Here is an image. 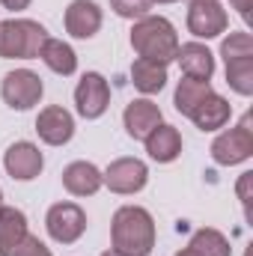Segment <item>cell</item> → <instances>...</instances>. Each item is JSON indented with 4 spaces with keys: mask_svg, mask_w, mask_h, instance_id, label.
Returning <instances> with one entry per match:
<instances>
[{
    "mask_svg": "<svg viewBox=\"0 0 253 256\" xmlns=\"http://www.w3.org/2000/svg\"><path fill=\"white\" fill-rule=\"evenodd\" d=\"M110 244L122 256H149L155 248V220L140 206L116 208L110 220Z\"/></svg>",
    "mask_w": 253,
    "mask_h": 256,
    "instance_id": "6da1fadb",
    "label": "cell"
},
{
    "mask_svg": "<svg viewBox=\"0 0 253 256\" xmlns=\"http://www.w3.org/2000/svg\"><path fill=\"white\" fill-rule=\"evenodd\" d=\"M102 179L114 194H137L149 182V167L140 158H116L102 173Z\"/></svg>",
    "mask_w": 253,
    "mask_h": 256,
    "instance_id": "ba28073f",
    "label": "cell"
},
{
    "mask_svg": "<svg viewBox=\"0 0 253 256\" xmlns=\"http://www.w3.org/2000/svg\"><path fill=\"white\" fill-rule=\"evenodd\" d=\"M226 84H230L238 96H250L253 92V57L230 60V63H226Z\"/></svg>",
    "mask_w": 253,
    "mask_h": 256,
    "instance_id": "603a6c76",
    "label": "cell"
},
{
    "mask_svg": "<svg viewBox=\"0 0 253 256\" xmlns=\"http://www.w3.org/2000/svg\"><path fill=\"white\" fill-rule=\"evenodd\" d=\"M48 30L30 18H9L0 21V57L3 60H36Z\"/></svg>",
    "mask_w": 253,
    "mask_h": 256,
    "instance_id": "3957f363",
    "label": "cell"
},
{
    "mask_svg": "<svg viewBox=\"0 0 253 256\" xmlns=\"http://www.w3.org/2000/svg\"><path fill=\"white\" fill-rule=\"evenodd\" d=\"M220 57L230 60H242V57H253V39L250 33H230L220 45Z\"/></svg>",
    "mask_w": 253,
    "mask_h": 256,
    "instance_id": "cb8c5ba5",
    "label": "cell"
},
{
    "mask_svg": "<svg viewBox=\"0 0 253 256\" xmlns=\"http://www.w3.org/2000/svg\"><path fill=\"white\" fill-rule=\"evenodd\" d=\"M250 126H253V116L244 114L242 122L236 128H230V131H224V134L214 137V143H212V158H214V164L232 167V164H242V161L250 158L253 155V128Z\"/></svg>",
    "mask_w": 253,
    "mask_h": 256,
    "instance_id": "277c9868",
    "label": "cell"
},
{
    "mask_svg": "<svg viewBox=\"0 0 253 256\" xmlns=\"http://www.w3.org/2000/svg\"><path fill=\"white\" fill-rule=\"evenodd\" d=\"M131 84L134 90H140L143 96H155L167 86V66L152 63V60H134L131 66Z\"/></svg>",
    "mask_w": 253,
    "mask_h": 256,
    "instance_id": "d6986e66",
    "label": "cell"
},
{
    "mask_svg": "<svg viewBox=\"0 0 253 256\" xmlns=\"http://www.w3.org/2000/svg\"><path fill=\"white\" fill-rule=\"evenodd\" d=\"M102 185H104L102 170L90 161H72L63 170V188L72 196H92Z\"/></svg>",
    "mask_w": 253,
    "mask_h": 256,
    "instance_id": "9a60e30c",
    "label": "cell"
},
{
    "mask_svg": "<svg viewBox=\"0 0 253 256\" xmlns=\"http://www.w3.org/2000/svg\"><path fill=\"white\" fill-rule=\"evenodd\" d=\"M102 30V9L92 0H72L66 9V33L74 39H92Z\"/></svg>",
    "mask_w": 253,
    "mask_h": 256,
    "instance_id": "7c38bea8",
    "label": "cell"
},
{
    "mask_svg": "<svg viewBox=\"0 0 253 256\" xmlns=\"http://www.w3.org/2000/svg\"><path fill=\"white\" fill-rule=\"evenodd\" d=\"M3 167H6V173H9L12 179H18V182H30V179H36V176L42 173L45 158H42V152H39L36 143H30V140H18V143H12V146L6 149V155H3Z\"/></svg>",
    "mask_w": 253,
    "mask_h": 256,
    "instance_id": "30bf717a",
    "label": "cell"
},
{
    "mask_svg": "<svg viewBox=\"0 0 253 256\" xmlns=\"http://www.w3.org/2000/svg\"><path fill=\"white\" fill-rule=\"evenodd\" d=\"M190 3H196V0H190Z\"/></svg>",
    "mask_w": 253,
    "mask_h": 256,
    "instance_id": "836d02e7",
    "label": "cell"
},
{
    "mask_svg": "<svg viewBox=\"0 0 253 256\" xmlns=\"http://www.w3.org/2000/svg\"><path fill=\"white\" fill-rule=\"evenodd\" d=\"M42 92H45L42 78L36 72H30V68H15L0 84V96H3V102L12 110H30V108H36L39 98H42Z\"/></svg>",
    "mask_w": 253,
    "mask_h": 256,
    "instance_id": "5b68a950",
    "label": "cell"
},
{
    "mask_svg": "<svg viewBox=\"0 0 253 256\" xmlns=\"http://www.w3.org/2000/svg\"><path fill=\"white\" fill-rule=\"evenodd\" d=\"M250 182H253V173H244V176L238 179V196H242L244 208H248V202H250Z\"/></svg>",
    "mask_w": 253,
    "mask_h": 256,
    "instance_id": "4316f807",
    "label": "cell"
},
{
    "mask_svg": "<svg viewBox=\"0 0 253 256\" xmlns=\"http://www.w3.org/2000/svg\"><path fill=\"white\" fill-rule=\"evenodd\" d=\"M122 122H126L128 137L134 140H146L152 128L161 126V108L149 98H134L122 114Z\"/></svg>",
    "mask_w": 253,
    "mask_h": 256,
    "instance_id": "4fadbf2b",
    "label": "cell"
},
{
    "mask_svg": "<svg viewBox=\"0 0 253 256\" xmlns=\"http://www.w3.org/2000/svg\"><path fill=\"white\" fill-rule=\"evenodd\" d=\"M27 236V214L21 208L0 206V256H12Z\"/></svg>",
    "mask_w": 253,
    "mask_h": 256,
    "instance_id": "ac0fdd59",
    "label": "cell"
},
{
    "mask_svg": "<svg viewBox=\"0 0 253 256\" xmlns=\"http://www.w3.org/2000/svg\"><path fill=\"white\" fill-rule=\"evenodd\" d=\"M36 131H39V137L48 143V146H63L72 140V134H74V120H72V114L60 108V104H48L45 110H39V116H36Z\"/></svg>",
    "mask_w": 253,
    "mask_h": 256,
    "instance_id": "8fae6325",
    "label": "cell"
},
{
    "mask_svg": "<svg viewBox=\"0 0 253 256\" xmlns=\"http://www.w3.org/2000/svg\"><path fill=\"white\" fill-rule=\"evenodd\" d=\"M143 143H146L149 158L158 161V164H170V161H176L182 155V134H179L176 126H164L161 122L158 128L149 131V137Z\"/></svg>",
    "mask_w": 253,
    "mask_h": 256,
    "instance_id": "2e32d148",
    "label": "cell"
},
{
    "mask_svg": "<svg viewBox=\"0 0 253 256\" xmlns=\"http://www.w3.org/2000/svg\"><path fill=\"white\" fill-rule=\"evenodd\" d=\"M48 236L60 244H74L86 232V214L78 202H54L45 218Z\"/></svg>",
    "mask_w": 253,
    "mask_h": 256,
    "instance_id": "8992f818",
    "label": "cell"
},
{
    "mask_svg": "<svg viewBox=\"0 0 253 256\" xmlns=\"http://www.w3.org/2000/svg\"><path fill=\"white\" fill-rule=\"evenodd\" d=\"M0 206H3V191H0Z\"/></svg>",
    "mask_w": 253,
    "mask_h": 256,
    "instance_id": "d6a6232c",
    "label": "cell"
},
{
    "mask_svg": "<svg viewBox=\"0 0 253 256\" xmlns=\"http://www.w3.org/2000/svg\"><path fill=\"white\" fill-rule=\"evenodd\" d=\"M152 3H176V0H152Z\"/></svg>",
    "mask_w": 253,
    "mask_h": 256,
    "instance_id": "1f68e13d",
    "label": "cell"
},
{
    "mask_svg": "<svg viewBox=\"0 0 253 256\" xmlns=\"http://www.w3.org/2000/svg\"><path fill=\"white\" fill-rule=\"evenodd\" d=\"M12 256H54V254H51V250L36 238V236H27V238L15 248V254H12Z\"/></svg>",
    "mask_w": 253,
    "mask_h": 256,
    "instance_id": "484cf974",
    "label": "cell"
},
{
    "mask_svg": "<svg viewBox=\"0 0 253 256\" xmlns=\"http://www.w3.org/2000/svg\"><path fill=\"white\" fill-rule=\"evenodd\" d=\"M232 3V9L244 18V21H250V9H253V0H230Z\"/></svg>",
    "mask_w": 253,
    "mask_h": 256,
    "instance_id": "83f0119b",
    "label": "cell"
},
{
    "mask_svg": "<svg viewBox=\"0 0 253 256\" xmlns=\"http://www.w3.org/2000/svg\"><path fill=\"white\" fill-rule=\"evenodd\" d=\"M230 116H232L230 102L224 96H218L214 90L190 110V122L200 128V131H218V128H224L230 122Z\"/></svg>",
    "mask_w": 253,
    "mask_h": 256,
    "instance_id": "5bb4252c",
    "label": "cell"
},
{
    "mask_svg": "<svg viewBox=\"0 0 253 256\" xmlns=\"http://www.w3.org/2000/svg\"><path fill=\"white\" fill-rule=\"evenodd\" d=\"M226 9L218 0H196L188 9V30L196 39H214L220 33H226Z\"/></svg>",
    "mask_w": 253,
    "mask_h": 256,
    "instance_id": "9c48e42d",
    "label": "cell"
},
{
    "mask_svg": "<svg viewBox=\"0 0 253 256\" xmlns=\"http://www.w3.org/2000/svg\"><path fill=\"white\" fill-rule=\"evenodd\" d=\"M39 57H42V63L48 66L51 72H57V74H74V68H78V54L72 51V45L63 42V39H45V45H42V51H39Z\"/></svg>",
    "mask_w": 253,
    "mask_h": 256,
    "instance_id": "ffe728a7",
    "label": "cell"
},
{
    "mask_svg": "<svg viewBox=\"0 0 253 256\" xmlns=\"http://www.w3.org/2000/svg\"><path fill=\"white\" fill-rule=\"evenodd\" d=\"M188 250L194 256H230L232 254L226 236L218 232V230H212V226H202V230H196V232L190 236Z\"/></svg>",
    "mask_w": 253,
    "mask_h": 256,
    "instance_id": "44dd1931",
    "label": "cell"
},
{
    "mask_svg": "<svg viewBox=\"0 0 253 256\" xmlns=\"http://www.w3.org/2000/svg\"><path fill=\"white\" fill-rule=\"evenodd\" d=\"M176 60L182 66L185 78H194V80H208L214 74V54L200 45V42H188V45H179L176 51Z\"/></svg>",
    "mask_w": 253,
    "mask_h": 256,
    "instance_id": "e0dca14e",
    "label": "cell"
},
{
    "mask_svg": "<svg viewBox=\"0 0 253 256\" xmlns=\"http://www.w3.org/2000/svg\"><path fill=\"white\" fill-rule=\"evenodd\" d=\"M110 9H114L120 18H131V21H137V18L149 15L152 0H110Z\"/></svg>",
    "mask_w": 253,
    "mask_h": 256,
    "instance_id": "d4e9b609",
    "label": "cell"
},
{
    "mask_svg": "<svg viewBox=\"0 0 253 256\" xmlns=\"http://www.w3.org/2000/svg\"><path fill=\"white\" fill-rule=\"evenodd\" d=\"M102 256H122V254H116V250H104Z\"/></svg>",
    "mask_w": 253,
    "mask_h": 256,
    "instance_id": "f546056e",
    "label": "cell"
},
{
    "mask_svg": "<svg viewBox=\"0 0 253 256\" xmlns=\"http://www.w3.org/2000/svg\"><path fill=\"white\" fill-rule=\"evenodd\" d=\"M74 104L84 120H98L110 104V86L98 72H86L74 86Z\"/></svg>",
    "mask_w": 253,
    "mask_h": 256,
    "instance_id": "52a82bcc",
    "label": "cell"
},
{
    "mask_svg": "<svg viewBox=\"0 0 253 256\" xmlns=\"http://www.w3.org/2000/svg\"><path fill=\"white\" fill-rule=\"evenodd\" d=\"M208 92H212V84H208V80L182 78V80H179V86H176V96H173L176 110H179L182 116H190V110H194V108H196Z\"/></svg>",
    "mask_w": 253,
    "mask_h": 256,
    "instance_id": "7402d4cb",
    "label": "cell"
},
{
    "mask_svg": "<svg viewBox=\"0 0 253 256\" xmlns=\"http://www.w3.org/2000/svg\"><path fill=\"white\" fill-rule=\"evenodd\" d=\"M131 48L137 51L140 60H152L161 66L173 63L179 51L176 27L161 15H143L131 27Z\"/></svg>",
    "mask_w": 253,
    "mask_h": 256,
    "instance_id": "7a4b0ae2",
    "label": "cell"
},
{
    "mask_svg": "<svg viewBox=\"0 0 253 256\" xmlns=\"http://www.w3.org/2000/svg\"><path fill=\"white\" fill-rule=\"evenodd\" d=\"M6 9H12V12H21V9H27L30 6V0H0Z\"/></svg>",
    "mask_w": 253,
    "mask_h": 256,
    "instance_id": "f1b7e54d",
    "label": "cell"
},
{
    "mask_svg": "<svg viewBox=\"0 0 253 256\" xmlns=\"http://www.w3.org/2000/svg\"><path fill=\"white\" fill-rule=\"evenodd\" d=\"M176 256H194V254H190L188 248H185V250H179V254H176Z\"/></svg>",
    "mask_w": 253,
    "mask_h": 256,
    "instance_id": "4dcf8cb0",
    "label": "cell"
}]
</instances>
